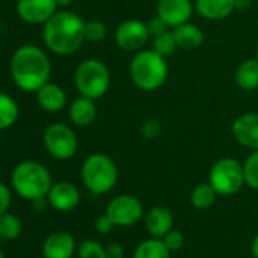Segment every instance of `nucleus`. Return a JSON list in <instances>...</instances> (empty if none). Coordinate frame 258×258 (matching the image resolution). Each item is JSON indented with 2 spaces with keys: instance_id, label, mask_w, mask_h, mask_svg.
<instances>
[{
  "instance_id": "obj_1",
  "label": "nucleus",
  "mask_w": 258,
  "mask_h": 258,
  "mask_svg": "<svg viewBox=\"0 0 258 258\" xmlns=\"http://www.w3.org/2000/svg\"><path fill=\"white\" fill-rule=\"evenodd\" d=\"M50 73V59L38 46H20L11 58L13 81L20 90L26 93H37L43 85L49 82Z\"/></svg>"
},
{
  "instance_id": "obj_2",
  "label": "nucleus",
  "mask_w": 258,
  "mask_h": 258,
  "mask_svg": "<svg viewBox=\"0 0 258 258\" xmlns=\"http://www.w3.org/2000/svg\"><path fill=\"white\" fill-rule=\"evenodd\" d=\"M46 47L61 56L76 53L85 41V22L72 11H56L43 29Z\"/></svg>"
},
{
  "instance_id": "obj_3",
  "label": "nucleus",
  "mask_w": 258,
  "mask_h": 258,
  "mask_svg": "<svg viewBox=\"0 0 258 258\" xmlns=\"http://www.w3.org/2000/svg\"><path fill=\"white\" fill-rule=\"evenodd\" d=\"M11 184L19 196L32 202L43 201L53 185L47 167L34 160H26L16 166L11 175Z\"/></svg>"
},
{
  "instance_id": "obj_4",
  "label": "nucleus",
  "mask_w": 258,
  "mask_h": 258,
  "mask_svg": "<svg viewBox=\"0 0 258 258\" xmlns=\"http://www.w3.org/2000/svg\"><path fill=\"white\" fill-rule=\"evenodd\" d=\"M169 75V67L166 58L151 50H139L129 64V76L134 85L142 91H157L160 90Z\"/></svg>"
},
{
  "instance_id": "obj_5",
  "label": "nucleus",
  "mask_w": 258,
  "mask_h": 258,
  "mask_svg": "<svg viewBox=\"0 0 258 258\" xmlns=\"http://www.w3.org/2000/svg\"><path fill=\"white\" fill-rule=\"evenodd\" d=\"M81 178L90 193L106 195L115 187L118 170L111 157L105 154H93L84 161Z\"/></svg>"
},
{
  "instance_id": "obj_6",
  "label": "nucleus",
  "mask_w": 258,
  "mask_h": 258,
  "mask_svg": "<svg viewBox=\"0 0 258 258\" xmlns=\"http://www.w3.org/2000/svg\"><path fill=\"white\" fill-rule=\"evenodd\" d=\"M111 84V75L108 67L96 58L82 61L75 73V85L81 96L88 99H100L105 96Z\"/></svg>"
},
{
  "instance_id": "obj_7",
  "label": "nucleus",
  "mask_w": 258,
  "mask_h": 258,
  "mask_svg": "<svg viewBox=\"0 0 258 258\" xmlns=\"http://www.w3.org/2000/svg\"><path fill=\"white\" fill-rule=\"evenodd\" d=\"M210 184L214 187L217 195L231 196L241 190L244 185V172L243 164L235 158H220L217 160L210 170Z\"/></svg>"
},
{
  "instance_id": "obj_8",
  "label": "nucleus",
  "mask_w": 258,
  "mask_h": 258,
  "mask_svg": "<svg viewBox=\"0 0 258 258\" xmlns=\"http://www.w3.org/2000/svg\"><path fill=\"white\" fill-rule=\"evenodd\" d=\"M44 148L47 154L59 161L70 160L78 152V139L73 129L64 123H53L44 131Z\"/></svg>"
},
{
  "instance_id": "obj_9",
  "label": "nucleus",
  "mask_w": 258,
  "mask_h": 258,
  "mask_svg": "<svg viewBox=\"0 0 258 258\" xmlns=\"http://www.w3.org/2000/svg\"><path fill=\"white\" fill-rule=\"evenodd\" d=\"M105 213L115 226L129 228L143 217V204L133 195H120L108 202Z\"/></svg>"
},
{
  "instance_id": "obj_10",
  "label": "nucleus",
  "mask_w": 258,
  "mask_h": 258,
  "mask_svg": "<svg viewBox=\"0 0 258 258\" xmlns=\"http://www.w3.org/2000/svg\"><path fill=\"white\" fill-rule=\"evenodd\" d=\"M114 37H115L117 46L121 50L139 52V50H143L151 35L148 31V23L137 20V19H131L117 26Z\"/></svg>"
},
{
  "instance_id": "obj_11",
  "label": "nucleus",
  "mask_w": 258,
  "mask_h": 258,
  "mask_svg": "<svg viewBox=\"0 0 258 258\" xmlns=\"http://www.w3.org/2000/svg\"><path fill=\"white\" fill-rule=\"evenodd\" d=\"M56 8L55 0H17V14L29 25H44Z\"/></svg>"
},
{
  "instance_id": "obj_12",
  "label": "nucleus",
  "mask_w": 258,
  "mask_h": 258,
  "mask_svg": "<svg viewBox=\"0 0 258 258\" xmlns=\"http://www.w3.org/2000/svg\"><path fill=\"white\" fill-rule=\"evenodd\" d=\"M235 142L250 151H258V114L246 112L238 115L231 127Z\"/></svg>"
},
{
  "instance_id": "obj_13",
  "label": "nucleus",
  "mask_w": 258,
  "mask_h": 258,
  "mask_svg": "<svg viewBox=\"0 0 258 258\" xmlns=\"http://www.w3.org/2000/svg\"><path fill=\"white\" fill-rule=\"evenodd\" d=\"M191 14V0H158L157 4V16H160L170 28L187 23Z\"/></svg>"
},
{
  "instance_id": "obj_14",
  "label": "nucleus",
  "mask_w": 258,
  "mask_h": 258,
  "mask_svg": "<svg viewBox=\"0 0 258 258\" xmlns=\"http://www.w3.org/2000/svg\"><path fill=\"white\" fill-rule=\"evenodd\" d=\"M47 202L56 211H72L81 202L79 188L72 182L53 184L47 195Z\"/></svg>"
},
{
  "instance_id": "obj_15",
  "label": "nucleus",
  "mask_w": 258,
  "mask_h": 258,
  "mask_svg": "<svg viewBox=\"0 0 258 258\" xmlns=\"http://www.w3.org/2000/svg\"><path fill=\"white\" fill-rule=\"evenodd\" d=\"M75 250H76L75 237L66 231H58L50 234L43 243L44 258H72Z\"/></svg>"
},
{
  "instance_id": "obj_16",
  "label": "nucleus",
  "mask_w": 258,
  "mask_h": 258,
  "mask_svg": "<svg viewBox=\"0 0 258 258\" xmlns=\"http://www.w3.org/2000/svg\"><path fill=\"white\" fill-rule=\"evenodd\" d=\"M145 225L151 237L163 238L169 231L173 229V214L169 208L157 205L148 211Z\"/></svg>"
},
{
  "instance_id": "obj_17",
  "label": "nucleus",
  "mask_w": 258,
  "mask_h": 258,
  "mask_svg": "<svg viewBox=\"0 0 258 258\" xmlns=\"http://www.w3.org/2000/svg\"><path fill=\"white\" fill-rule=\"evenodd\" d=\"M37 102L41 109L47 112H58L67 103L66 91L55 82H47L37 91Z\"/></svg>"
},
{
  "instance_id": "obj_18",
  "label": "nucleus",
  "mask_w": 258,
  "mask_h": 258,
  "mask_svg": "<svg viewBox=\"0 0 258 258\" xmlns=\"http://www.w3.org/2000/svg\"><path fill=\"white\" fill-rule=\"evenodd\" d=\"M234 10V0H196V11L205 20H223L229 17Z\"/></svg>"
},
{
  "instance_id": "obj_19",
  "label": "nucleus",
  "mask_w": 258,
  "mask_h": 258,
  "mask_svg": "<svg viewBox=\"0 0 258 258\" xmlns=\"http://www.w3.org/2000/svg\"><path fill=\"white\" fill-rule=\"evenodd\" d=\"M69 115L75 126L84 127V126L91 124L97 115V108H96L94 100L88 99L85 96H79L78 99H75L70 103Z\"/></svg>"
},
{
  "instance_id": "obj_20",
  "label": "nucleus",
  "mask_w": 258,
  "mask_h": 258,
  "mask_svg": "<svg viewBox=\"0 0 258 258\" xmlns=\"http://www.w3.org/2000/svg\"><path fill=\"white\" fill-rule=\"evenodd\" d=\"M173 35L176 38L178 47L184 50H196L204 43V32L193 23L187 22L179 26H175Z\"/></svg>"
},
{
  "instance_id": "obj_21",
  "label": "nucleus",
  "mask_w": 258,
  "mask_h": 258,
  "mask_svg": "<svg viewBox=\"0 0 258 258\" xmlns=\"http://www.w3.org/2000/svg\"><path fill=\"white\" fill-rule=\"evenodd\" d=\"M235 82L243 91H253L258 88V59H244L235 72Z\"/></svg>"
},
{
  "instance_id": "obj_22",
  "label": "nucleus",
  "mask_w": 258,
  "mask_h": 258,
  "mask_svg": "<svg viewBox=\"0 0 258 258\" xmlns=\"http://www.w3.org/2000/svg\"><path fill=\"white\" fill-rule=\"evenodd\" d=\"M20 108L16 99H13L10 94L0 91V131L14 126L19 120Z\"/></svg>"
},
{
  "instance_id": "obj_23",
  "label": "nucleus",
  "mask_w": 258,
  "mask_h": 258,
  "mask_svg": "<svg viewBox=\"0 0 258 258\" xmlns=\"http://www.w3.org/2000/svg\"><path fill=\"white\" fill-rule=\"evenodd\" d=\"M170 253L172 252L167 249V246L161 238L152 237L142 241L136 247L133 258H170Z\"/></svg>"
},
{
  "instance_id": "obj_24",
  "label": "nucleus",
  "mask_w": 258,
  "mask_h": 258,
  "mask_svg": "<svg viewBox=\"0 0 258 258\" xmlns=\"http://www.w3.org/2000/svg\"><path fill=\"white\" fill-rule=\"evenodd\" d=\"M217 196V191L210 182H202L191 190L190 204L198 210H208L214 205Z\"/></svg>"
},
{
  "instance_id": "obj_25",
  "label": "nucleus",
  "mask_w": 258,
  "mask_h": 258,
  "mask_svg": "<svg viewBox=\"0 0 258 258\" xmlns=\"http://www.w3.org/2000/svg\"><path fill=\"white\" fill-rule=\"evenodd\" d=\"M152 49L163 55L164 58L167 56H172L179 47H178V43H176V38L173 35V31H166L164 34L158 35V37H154L152 40Z\"/></svg>"
},
{
  "instance_id": "obj_26",
  "label": "nucleus",
  "mask_w": 258,
  "mask_h": 258,
  "mask_svg": "<svg viewBox=\"0 0 258 258\" xmlns=\"http://www.w3.org/2000/svg\"><path fill=\"white\" fill-rule=\"evenodd\" d=\"M22 234V222L17 216L5 213L0 216V237L7 240H14Z\"/></svg>"
},
{
  "instance_id": "obj_27",
  "label": "nucleus",
  "mask_w": 258,
  "mask_h": 258,
  "mask_svg": "<svg viewBox=\"0 0 258 258\" xmlns=\"http://www.w3.org/2000/svg\"><path fill=\"white\" fill-rule=\"evenodd\" d=\"M244 172V184L253 190H258V151H252V154L246 158L243 164Z\"/></svg>"
},
{
  "instance_id": "obj_28",
  "label": "nucleus",
  "mask_w": 258,
  "mask_h": 258,
  "mask_svg": "<svg viewBox=\"0 0 258 258\" xmlns=\"http://www.w3.org/2000/svg\"><path fill=\"white\" fill-rule=\"evenodd\" d=\"M108 28L100 20H90L85 23V41L90 43H100L106 38Z\"/></svg>"
},
{
  "instance_id": "obj_29",
  "label": "nucleus",
  "mask_w": 258,
  "mask_h": 258,
  "mask_svg": "<svg viewBox=\"0 0 258 258\" xmlns=\"http://www.w3.org/2000/svg\"><path fill=\"white\" fill-rule=\"evenodd\" d=\"M79 258H106L105 246L96 240H84L78 247Z\"/></svg>"
},
{
  "instance_id": "obj_30",
  "label": "nucleus",
  "mask_w": 258,
  "mask_h": 258,
  "mask_svg": "<svg viewBox=\"0 0 258 258\" xmlns=\"http://www.w3.org/2000/svg\"><path fill=\"white\" fill-rule=\"evenodd\" d=\"M161 240L164 241V244L167 246V249H169L170 252L179 250V249L184 246V243H185L184 234H182V232H179V231H176V229L169 231V232H167Z\"/></svg>"
},
{
  "instance_id": "obj_31",
  "label": "nucleus",
  "mask_w": 258,
  "mask_h": 258,
  "mask_svg": "<svg viewBox=\"0 0 258 258\" xmlns=\"http://www.w3.org/2000/svg\"><path fill=\"white\" fill-rule=\"evenodd\" d=\"M140 133H142L143 139L154 140V139H157V137L161 134V124H160V121H158V120H155V118L146 120V121L142 124Z\"/></svg>"
},
{
  "instance_id": "obj_32",
  "label": "nucleus",
  "mask_w": 258,
  "mask_h": 258,
  "mask_svg": "<svg viewBox=\"0 0 258 258\" xmlns=\"http://www.w3.org/2000/svg\"><path fill=\"white\" fill-rule=\"evenodd\" d=\"M169 25L160 17V16H155L154 19H151L149 20V23H148V31H149V35L154 38V37H158V35H161V34H164L166 31H169Z\"/></svg>"
},
{
  "instance_id": "obj_33",
  "label": "nucleus",
  "mask_w": 258,
  "mask_h": 258,
  "mask_svg": "<svg viewBox=\"0 0 258 258\" xmlns=\"http://www.w3.org/2000/svg\"><path fill=\"white\" fill-rule=\"evenodd\" d=\"M114 222L111 220V217L105 213L102 216H99L94 222V228L99 234H109L114 229Z\"/></svg>"
},
{
  "instance_id": "obj_34",
  "label": "nucleus",
  "mask_w": 258,
  "mask_h": 258,
  "mask_svg": "<svg viewBox=\"0 0 258 258\" xmlns=\"http://www.w3.org/2000/svg\"><path fill=\"white\" fill-rule=\"evenodd\" d=\"M11 205V190L8 188L7 184L0 182V216L8 213Z\"/></svg>"
},
{
  "instance_id": "obj_35",
  "label": "nucleus",
  "mask_w": 258,
  "mask_h": 258,
  "mask_svg": "<svg viewBox=\"0 0 258 258\" xmlns=\"http://www.w3.org/2000/svg\"><path fill=\"white\" fill-rule=\"evenodd\" d=\"M105 253L106 258H123L124 249L120 243H109L105 246Z\"/></svg>"
},
{
  "instance_id": "obj_36",
  "label": "nucleus",
  "mask_w": 258,
  "mask_h": 258,
  "mask_svg": "<svg viewBox=\"0 0 258 258\" xmlns=\"http://www.w3.org/2000/svg\"><path fill=\"white\" fill-rule=\"evenodd\" d=\"M234 7H235V10H238V11L249 10V8L252 7V0H234Z\"/></svg>"
},
{
  "instance_id": "obj_37",
  "label": "nucleus",
  "mask_w": 258,
  "mask_h": 258,
  "mask_svg": "<svg viewBox=\"0 0 258 258\" xmlns=\"http://www.w3.org/2000/svg\"><path fill=\"white\" fill-rule=\"evenodd\" d=\"M250 252H252L253 258H258V234L253 237V240L250 243Z\"/></svg>"
},
{
  "instance_id": "obj_38",
  "label": "nucleus",
  "mask_w": 258,
  "mask_h": 258,
  "mask_svg": "<svg viewBox=\"0 0 258 258\" xmlns=\"http://www.w3.org/2000/svg\"><path fill=\"white\" fill-rule=\"evenodd\" d=\"M55 2H56L58 8H67L73 4V0H55Z\"/></svg>"
},
{
  "instance_id": "obj_39",
  "label": "nucleus",
  "mask_w": 258,
  "mask_h": 258,
  "mask_svg": "<svg viewBox=\"0 0 258 258\" xmlns=\"http://www.w3.org/2000/svg\"><path fill=\"white\" fill-rule=\"evenodd\" d=\"M0 258H5V255H4V252H2V249H0Z\"/></svg>"
},
{
  "instance_id": "obj_40",
  "label": "nucleus",
  "mask_w": 258,
  "mask_h": 258,
  "mask_svg": "<svg viewBox=\"0 0 258 258\" xmlns=\"http://www.w3.org/2000/svg\"><path fill=\"white\" fill-rule=\"evenodd\" d=\"M255 58H256V59H258V49H256V56H255Z\"/></svg>"
},
{
  "instance_id": "obj_41",
  "label": "nucleus",
  "mask_w": 258,
  "mask_h": 258,
  "mask_svg": "<svg viewBox=\"0 0 258 258\" xmlns=\"http://www.w3.org/2000/svg\"><path fill=\"white\" fill-rule=\"evenodd\" d=\"M0 238H2V237H0Z\"/></svg>"
}]
</instances>
